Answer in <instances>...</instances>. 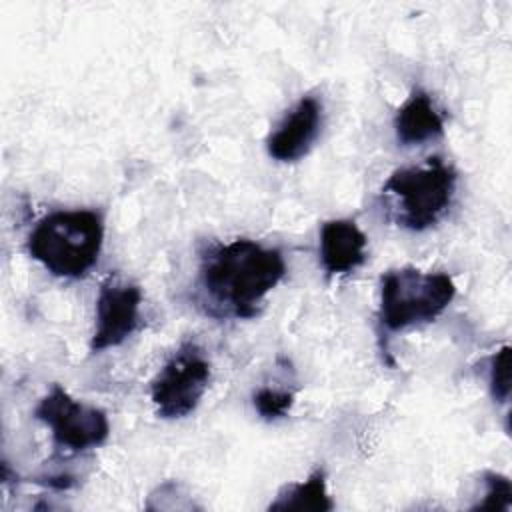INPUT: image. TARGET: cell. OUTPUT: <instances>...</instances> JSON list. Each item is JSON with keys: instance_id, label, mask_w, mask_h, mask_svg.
<instances>
[{"instance_id": "1", "label": "cell", "mask_w": 512, "mask_h": 512, "mask_svg": "<svg viewBox=\"0 0 512 512\" xmlns=\"http://www.w3.org/2000/svg\"><path fill=\"white\" fill-rule=\"evenodd\" d=\"M280 250L236 238L202 256L200 288L226 316L254 318L264 296L284 278Z\"/></svg>"}, {"instance_id": "2", "label": "cell", "mask_w": 512, "mask_h": 512, "mask_svg": "<svg viewBox=\"0 0 512 512\" xmlns=\"http://www.w3.org/2000/svg\"><path fill=\"white\" fill-rule=\"evenodd\" d=\"M104 240L94 210H60L42 218L28 238V254L60 278H80L98 260Z\"/></svg>"}, {"instance_id": "3", "label": "cell", "mask_w": 512, "mask_h": 512, "mask_svg": "<svg viewBox=\"0 0 512 512\" xmlns=\"http://www.w3.org/2000/svg\"><path fill=\"white\" fill-rule=\"evenodd\" d=\"M454 294L456 284L446 272L390 270L380 284V324L390 332L428 324L446 310Z\"/></svg>"}, {"instance_id": "4", "label": "cell", "mask_w": 512, "mask_h": 512, "mask_svg": "<svg viewBox=\"0 0 512 512\" xmlns=\"http://www.w3.org/2000/svg\"><path fill=\"white\" fill-rule=\"evenodd\" d=\"M456 190V172L442 158H428L420 166L398 168L386 180L382 192L392 200L400 226L426 230L450 208Z\"/></svg>"}, {"instance_id": "5", "label": "cell", "mask_w": 512, "mask_h": 512, "mask_svg": "<svg viewBox=\"0 0 512 512\" xmlns=\"http://www.w3.org/2000/svg\"><path fill=\"white\" fill-rule=\"evenodd\" d=\"M34 416L50 428L54 446L60 450L82 452L104 444L110 436L106 412L78 402L58 384L40 400Z\"/></svg>"}, {"instance_id": "6", "label": "cell", "mask_w": 512, "mask_h": 512, "mask_svg": "<svg viewBox=\"0 0 512 512\" xmlns=\"http://www.w3.org/2000/svg\"><path fill=\"white\" fill-rule=\"evenodd\" d=\"M210 382V362L188 342L162 366L152 380L150 398L160 418H184L200 404Z\"/></svg>"}, {"instance_id": "7", "label": "cell", "mask_w": 512, "mask_h": 512, "mask_svg": "<svg viewBox=\"0 0 512 512\" xmlns=\"http://www.w3.org/2000/svg\"><path fill=\"white\" fill-rule=\"evenodd\" d=\"M142 292L136 284L108 278L96 300V328L90 338V350L100 352L122 344L138 326Z\"/></svg>"}, {"instance_id": "8", "label": "cell", "mask_w": 512, "mask_h": 512, "mask_svg": "<svg viewBox=\"0 0 512 512\" xmlns=\"http://www.w3.org/2000/svg\"><path fill=\"white\" fill-rule=\"evenodd\" d=\"M322 128V102L304 96L286 114L268 138V154L280 162H296L306 156Z\"/></svg>"}, {"instance_id": "9", "label": "cell", "mask_w": 512, "mask_h": 512, "mask_svg": "<svg viewBox=\"0 0 512 512\" xmlns=\"http://www.w3.org/2000/svg\"><path fill=\"white\" fill-rule=\"evenodd\" d=\"M366 236L352 220H330L320 230V260L328 276L348 274L366 260Z\"/></svg>"}, {"instance_id": "10", "label": "cell", "mask_w": 512, "mask_h": 512, "mask_svg": "<svg viewBox=\"0 0 512 512\" xmlns=\"http://www.w3.org/2000/svg\"><path fill=\"white\" fill-rule=\"evenodd\" d=\"M396 138L404 146H416L444 134V116L428 92L416 88L394 116Z\"/></svg>"}, {"instance_id": "11", "label": "cell", "mask_w": 512, "mask_h": 512, "mask_svg": "<svg viewBox=\"0 0 512 512\" xmlns=\"http://www.w3.org/2000/svg\"><path fill=\"white\" fill-rule=\"evenodd\" d=\"M334 504L326 492V476L322 470H316L308 480L298 484H288L280 490L278 498L270 504V510H316L328 512Z\"/></svg>"}, {"instance_id": "12", "label": "cell", "mask_w": 512, "mask_h": 512, "mask_svg": "<svg viewBox=\"0 0 512 512\" xmlns=\"http://www.w3.org/2000/svg\"><path fill=\"white\" fill-rule=\"evenodd\" d=\"M252 400H254L256 412L264 420H276V418H284L294 406V392L264 386L258 392H254Z\"/></svg>"}, {"instance_id": "13", "label": "cell", "mask_w": 512, "mask_h": 512, "mask_svg": "<svg viewBox=\"0 0 512 512\" xmlns=\"http://www.w3.org/2000/svg\"><path fill=\"white\" fill-rule=\"evenodd\" d=\"M486 482V494L484 500L478 502L474 508L480 510H510L512 506V484L506 476L496 474V472H486L484 474Z\"/></svg>"}, {"instance_id": "14", "label": "cell", "mask_w": 512, "mask_h": 512, "mask_svg": "<svg viewBox=\"0 0 512 512\" xmlns=\"http://www.w3.org/2000/svg\"><path fill=\"white\" fill-rule=\"evenodd\" d=\"M490 390L498 402L510 396V346H502L490 360Z\"/></svg>"}]
</instances>
